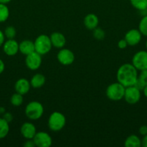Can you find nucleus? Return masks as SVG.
Here are the masks:
<instances>
[{"mask_svg":"<svg viewBox=\"0 0 147 147\" xmlns=\"http://www.w3.org/2000/svg\"><path fill=\"white\" fill-rule=\"evenodd\" d=\"M138 70L132 63H125L119 67L116 74L117 80L126 87L134 86L138 79Z\"/></svg>","mask_w":147,"mask_h":147,"instance_id":"nucleus-1","label":"nucleus"},{"mask_svg":"<svg viewBox=\"0 0 147 147\" xmlns=\"http://www.w3.org/2000/svg\"><path fill=\"white\" fill-rule=\"evenodd\" d=\"M44 113V107L40 102L33 100L27 103L24 109L25 116L30 120L37 121L43 116Z\"/></svg>","mask_w":147,"mask_h":147,"instance_id":"nucleus-2","label":"nucleus"},{"mask_svg":"<svg viewBox=\"0 0 147 147\" xmlns=\"http://www.w3.org/2000/svg\"><path fill=\"white\" fill-rule=\"evenodd\" d=\"M66 119L64 115L59 111H54L50 115L48 120V126L52 131H60L64 128Z\"/></svg>","mask_w":147,"mask_h":147,"instance_id":"nucleus-3","label":"nucleus"},{"mask_svg":"<svg viewBox=\"0 0 147 147\" xmlns=\"http://www.w3.org/2000/svg\"><path fill=\"white\" fill-rule=\"evenodd\" d=\"M34 45L35 51L41 55L48 54L53 47L50 37L46 34H40L37 36L34 41Z\"/></svg>","mask_w":147,"mask_h":147,"instance_id":"nucleus-4","label":"nucleus"},{"mask_svg":"<svg viewBox=\"0 0 147 147\" xmlns=\"http://www.w3.org/2000/svg\"><path fill=\"white\" fill-rule=\"evenodd\" d=\"M125 87L122 86L121 83L116 82V83H111L108 86L106 89V96L111 100L113 101H118L122 100L124 98L125 94Z\"/></svg>","mask_w":147,"mask_h":147,"instance_id":"nucleus-5","label":"nucleus"},{"mask_svg":"<svg viewBox=\"0 0 147 147\" xmlns=\"http://www.w3.org/2000/svg\"><path fill=\"white\" fill-rule=\"evenodd\" d=\"M131 63L138 71L147 70V50H140L135 53L133 56Z\"/></svg>","mask_w":147,"mask_h":147,"instance_id":"nucleus-6","label":"nucleus"},{"mask_svg":"<svg viewBox=\"0 0 147 147\" xmlns=\"http://www.w3.org/2000/svg\"><path fill=\"white\" fill-rule=\"evenodd\" d=\"M141 90L135 86L125 88L124 98L126 103L133 105L138 103L141 97Z\"/></svg>","mask_w":147,"mask_h":147,"instance_id":"nucleus-7","label":"nucleus"},{"mask_svg":"<svg viewBox=\"0 0 147 147\" xmlns=\"http://www.w3.org/2000/svg\"><path fill=\"white\" fill-rule=\"evenodd\" d=\"M42 64V55L34 51L33 53L26 55L25 65L28 69L36 70L40 68Z\"/></svg>","mask_w":147,"mask_h":147,"instance_id":"nucleus-8","label":"nucleus"},{"mask_svg":"<svg viewBox=\"0 0 147 147\" xmlns=\"http://www.w3.org/2000/svg\"><path fill=\"white\" fill-rule=\"evenodd\" d=\"M57 60L63 65H70L74 62L75 55L69 49L61 48L57 54Z\"/></svg>","mask_w":147,"mask_h":147,"instance_id":"nucleus-9","label":"nucleus"},{"mask_svg":"<svg viewBox=\"0 0 147 147\" xmlns=\"http://www.w3.org/2000/svg\"><path fill=\"white\" fill-rule=\"evenodd\" d=\"M35 146L49 147L52 145V138L50 135L45 131H39L36 133L33 138Z\"/></svg>","mask_w":147,"mask_h":147,"instance_id":"nucleus-10","label":"nucleus"},{"mask_svg":"<svg viewBox=\"0 0 147 147\" xmlns=\"http://www.w3.org/2000/svg\"><path fill=\"white\" fill-rule=\"evenodd\" d=\"M142 38V34L138 29H131L125 34V39L129 46H135L139 44Z\"/></svg>","mask_w":147,"mask_h":147,"instance_id":"nucleus-11","label":"nucleus"},{"mask_svg":"<svg viewBox=\"0 0 147 147\" xmlns=\"http://www.w3.org/2000/svg\"><path fill=\"white\" fill-rule=\"evenodd\" d=\"M3 51L7 55L14 56L19 52V43L14 39H7L2 45Z\"/></svg>","mask_w":147,"mask_h":147,"instance_id":"nucleus-12","label":"nucleus"},{"mask_svg":"<svg viewBox=\"0 0 147 147\" xmlns=\"http://www.w3.org/2000/svg\"><path fill=\"white\" fill-rule=\"evenodd\" d=\"M21 135L25 139H33L36 134V127L31 122H24L20 127Z\"/></svg>","mask_w":147,"mask_h":147,"instance_id":"nucleus-13","label":"nucleus"},{"mask_svg":"<svg viewBox=\"0 0 147 147\" xmlns=\"http://www.w3.org/2000/svg\"><path fill=\"white\" fill-rule=\"evenodd\" d=\"M30 88H31L30 82L24 78H21L18 79L14 84L15 92L22 95V96L27 94L30 91Z\"/></svg>","mask_w":147,"mask_h":147,"instance_id":"nucleus-14","label":"nucleus"},{"mask_svg":"<svg viewBox=\"0 0 147 147\" xmlns=\"http://www.w3.org/2000/svg\"><path fill=\"white\" fill-rule=\"evenodd\" d=\"M50 41H51L53 47L56 48H63L66 42L65 36L59 32H54L50 36Z\"/></svg>","mask_w":147,"mask_h":147,"instance_id":"nucleus-15","label":"nucleus"},{"mask_svg":"<svg viewBox=\"0 0 147 147\" xmlns=\"http://www.w3.org/2000/svg\"><path fill=\"white\" fill-rule=\"evenodd\" d=\"M84 24L85 27L89 30H93L98 27L99 24V18L97 16L93 13L88 14L85 16L84 19Z\"/></svg>","mask_w":147,"mask_h":147,"instance_id":"nucleus-16","label":"nucleus"},{"mask_svg":"<svg viewBox=\"0 0 147 147\" xmlns=\"http://www.w3.org/2000/svg\"><path fill=\"white\" fill-rule=\"evenodd\" d=\"M35 51L34 42L29 40H24L19 43V52L24 55H27Z\"/></svg>","mask_w":147,"mask_h":147,"instance_id":"nucleus-17","label":"nucleus"},{"mask_svg":"<svg viewBox=\"0 0 147 147\" xmlns=\"http://www.w3.org/2000/svg\"><path fill=\"white\" fill-rule=\"evenodd\" d=\"M30 85L33 88H40L44 86L46 83V77L41 73H36L30 80Z\"/></svg>","mask_w":147,"mask_h":147,"instance_id":"nucleus-18","label":"nucleus"},{"mask_svg":"<svg viewBox=\"0 0 147 147\" xmlns=\"http://www.w3.org/2000/svg\"><path fill=\"white\" fill-rule=\"evenodd\" d=\"M124 145L125 147H141V139L135 134H131L125 139Z\"/></svg>","mask_w":147,"mask_h":147,"instance_id":"nucleus-19","label":"nucleus"},{"mask_svg":"<svg viewBox=\"0 0 147 147\" xmlns=\"http://www.w3.org/2000/svg\"><path fill=\"white\" fill-rule=\"evenodd\" d=\"M147 85V70L140 71L138 76V79L134 86L138 88L139 90H143L144 88Z\"/></svg>","mask_w":147,"mask_h":147,"instance_id":"nucleus-20","label":"nucleus"},{"mask_svg":"<svg viewBox=\"0 0 147 147\" xmlns=\"http://www.w3.org/2000/svg\"><path fill=\"white\" fill-rule=\"evenodd\" d=\"M10 132V124L5 119L0 118V139H4Z\"/></svg>","mask_w":147,"mask_h":147,"instance_id":"nucleus-21","label":"nucleus"},{"mask_svg":"<svg viewBox=\"0 0 147 147\" xmlns=\"http://www.w3.org/2000/svg\"><path fill=\"white\" fill-rule=\"evenodd\" d=\"M10 17V9L7 4H0V23L4 22Z\"/></svg>","mask_w":147,"mask_h":147,"instance_id":"nucleus-22","label":"nucleus"},{"mask_svg":"<svg viewBox=\"0 0 147 147\" xmlns=\"http://www.w3.org/2000/svg\"><path fill=\"white\" fill-rule=\"evenodd\" d=\"M23 100L24 99H23L22 95L15 92V93L12 94V96L10 98V103L12 106L17 107V106H20L22 104Z\"/></svg>","mask_w":147,"mask_h":147,"instance_id":"nucleus-23","label":"nucleus"},{"mask_svg":"<svg viewBox=\"0 0 147 147\" xmlns=\"http://www.w3.org/2000/svg\"><path fill=\"white\" fill-rule=\"evenodd\" d=\"M130 1L131 5L138 11L147 9V0H130Z\"/></svg>","mask_w":147,"mask_h":147,"instance_id":"nucleus-24","label":"nucleus"},{"mask_svg":"<svg viewBox=\"0 0 147 147\" xmlns=\"http://www.w3.org/2000/svg\"><path fill=\"white\" fill-rule=\"evenodd\" d=\"M138 30L142 35L147 37V15L143 16L138 24Z\"/></svg>","mask_w":147,"mask_h":147,"instance_id":"nucleus-25","label":"nucleus"},{"mask_svg":"<svg viewBox=\"0 0 147 147\" xmlns=\"http://www.w3.org/2000/svg\"><path fill=\"white\" fill-rule=\"evenodd\" d=\"M4 36L7 39H14L17 34L16 29L13 26H8L5 28L4 31Z\"/></svg>","mask_w":147,"mask_h":147,"instance_id":"nucleus-26","label":"nucleus"},{"mask_svg":"<svg viewBox=\"0 0 147 147\" xmlns=\"http://www.w3.org/2000/svg\"><path fill=\"white\" fill-rule=\"evenodd\" d=\"M93 37L97 40H102L105 37V31L99 27H96L93 30Z\"/></svg>","mask_w":147,"mask_h":147,"instance_id":"nucleus-27","label":"nucleus"},{"mask_svg":"<svg viewBox=\"0 0 147 147\" xmlns=\"http://www.w3.org/2000/svg\"><path fill=\"white\" fill-rule=\"evenodd\" d=\"M128 46V45L125 39H122V40H120L118 41V47H119L120 49H121V50H123V49L126 48Z\"/></svg>","mask_w":147,"mask_h":147,"instance_id":"nucleus-28","label":"nucleus"},{"mask_svg":"<svg viewBox=\"0 0 147 147\" xmlns=\"http://www.w3.org/2000/svg\"><path fill=\"white\" fill-rule=\"evenodd\" d=\"M3 119H5L7 122H11L13 120V116L11 113L10 112H5V113L3 114Z\"/></svg>","mask_w":147,"mask_h":147,"instance_id":"nucleus-29","label":"nucleus"},{"mask_svg":"<svg viewBox=\"0 0 147 147\" xmlns=\"http://www.w3.org/2000/svg\"><path fill=\"white\" fill-rule=\"evenodd\" d=\"M138 132H139L141 136H145L147 134V126L146 125H144V126H141V127L138 129Z\"/></svg>","mask_w":147,"mask_h":147,"instance_id":"nucleus-30","label":"nucleus"},{"mask_svg":"<svg viewBox=\"0 0 147 147\" xmlns=\"http://www.w3.org/2000/svg\"><path fill=\"white\" fill-rule=\"evenodd\" d=\"M23 146L24 147H35V142L33 141V139H27V141L24 142Z\"/></svg>","mask_w":147,"mask_h":147,"instance_id":"nucleus-31","label":"nucleus"},{"mask_svg":"<svg viewBox=\"0 0 147 147\" xmlns=\"http://www.w3.org/2000/svg\"><path fill=\"white\" fill-rule=\"evenodd\" d=\"M4 39H5V36H4V32L0 30V47H1L4 44Z\"/></svg>","mask_w":147,"mask_h":147,"instance_id":"nucleus-32","label":"nucleus"},{"mask_svg":"<svg viewBox=\"0 0 147 147\" xmlns=\"http://www.w3.org/2000/svg\"><path fill=\"white\" fill-rule=\"evenodd\" d=\"M141 146L147 147V134L143 136V139H141Z\"/></svg>","mask_w":147,"mask_h":147,"instance_id":"nucleus-33","label":"nucleus"},{"mask_svg":"<svg viewBox=\"0 0 147 147\" xmlns=\"http://www.w3.org/2000/svg\"><path fill=\"white\" fill-rule=\"evenodd\" d=\"M4 69H5V64H4V61L0 58V75L4 71Z\"/></svg>","mask_w":147,"mask_h":147,"instance_id":"nucleus-34","label":"nucleus"},{"mask_svg":"<svg viewBox=\"0 0 147 147\" xmlns=\"http://www.w3.org/2000/svg\"><path fill=\"white\" fill-rule=\"evenodd\" d=\"M143 93H144V96H145L146 98H147V85L144 88V89H143Z\"/></svg>","mask_w":147,"mask_h":147,"instance_id":"nucleus-35","label":"nucleus"},{"mask_svg":"<svg viewBox=\"0 0 147 147\" xmlns=\"http://www.w3.org/2000/svg\"><path fill=\"white\" fill-rule=\"evenodd\" d=\"M12 0H0V4H8V3H10V1H11Z\"/></svg>","mask_w":147,"mask_h":147,"instance_id":"nucleus-36","label":"nucleus"},{"mask_svg":"<svg viewBox=\"0 0 147 147\" xmlns=\"http://www.w3.org/2000/svg\"><path fill=\"white\" fill-rule=\"evenodd\" d=\"M6 110L4 107H0V113H1V114H4Z\"/></svg>","mask_w":147,"mask_h":147,"instance_id":"nucleus-37","label":"nucleus"},{"mask_svg":"<svg viewBox=\"0 0 147 147\" xmlns=\"http://www.w3.org/2000/svg\"><path fill=\"white\" fill-rule=\"evenodd\" d=\"M145 46H146V50H147V40H146V43H145Z\"/></svg>","mask_w":147,"mask_h":147,"instance_id":"nucleus-38","label":"nucleus"},{"mask_svg":"<svg viewBox=\"0 0 147 147\" xmlns=\"http://www.w3.org/2000/svg\"><path fill=\"white\" fill-rule=\"evenodd\" d=\"M0 116H1V113H0Z\"/></svg>","mask_w":147,"mask_h":147,"instance_id":"nucleus-39","label":"nucleus"}]
</instances>
